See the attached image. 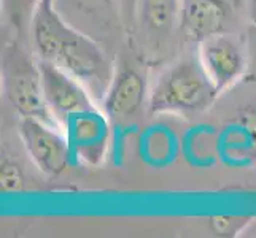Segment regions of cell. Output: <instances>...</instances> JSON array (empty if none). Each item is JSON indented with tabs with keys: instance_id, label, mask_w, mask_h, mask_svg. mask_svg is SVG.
Wrapping results in <instances>:
<instances>
[{
	"instance_id": "cell-1",
	"label": "cell",
	"mask_w": 256,
	"mask_h": 238,
	"mask_svg": "<svg viewBox=\"0 0 256 238\" xmlns=\"http://www.w3.org/2000/svg\"><path fill=\"white\" fill-rule=\"evenodd\" d=\"M30 32L38 59L50 60L96 87L110 84V64L102 49L90 37L70 27L56 11L54 0H38Z\"/></svg>"
},
{
	"instance_id": "cell-2",
	"label": "cell",
	"mask_w": 256,
	"mask_h": 238,
	"mask_svg": "<svg viewBox=\"0 0 256 238\" xmlns=\"http://www.w3.org/2000/svg\"><path fill=\"white\" fill-rule=\"evenodd\" d=\"M222 94L200 59H182L160 75L148 94L153 114H188L210 108Z\"/></svg>"
},
{
	"instance_id": "cell-3",
	"label": "cell",
	"mask_w": 256,
	"mask_h": 238,
	"mask_svg": "<svg viewBox=\"0 0 256 238\" xmlns=\"http://www.w3.org/2000/svg\"><path fill=\"white\" fill-rule=\"evenodd\" d=\"M2 78L6 99L21 118H37L58 127L43 95L38 60L20 45H8L2 56Z\"/></svg>"
},
{
	"instance_id": "cell-4",
	"label": "cell",
	"mask_w": 256,
	"mask_h": 238,
	"mask_svg": "<svg viewBox=\"0 0 256 238\" xmlns=\"http://www.w3.org/2000/svg\"><path fill=\"white\" fill-rule=\"evenodd\" d=\"M20 135L34 164L48 176L64 173L74 154L67 137L60 135L56 126H51L37 118H21Z\"/></svg>"
},
{
	"instance_id": "cell-5",
	"label": "cell",
	"mask_w": 256,
	"mask_h": 238,
	"mask_svg": "<svg viewBox=\"0 0 256 238\" xmlns=\"http://www.w3.org/2000/svg\"><path fill=\"white\" fill-rule=\"evenodd\" d=\"M38 67L45 102L58 122L64 124L74 114L96 110L90 94L78 78L50 60L38 59Z\"/></svg>"
},
{
	"instance_id": "cell-6",
	"label": "cell",
	"mask_w": 256,
	"mask_h": 238,
	"mask_svg": "<svg viewBox=\"0 0 256 238\" xmlns=\"http://www.w3.org/2000/svg\"><path fill=\"white\" fill-rule=\"evenodd\" d=\"M199 59L220 92L234 84L246 67L244 43L237 35L228 32L199 43Z\"/></svg>"
},
{
	"instance_id": "cell-7",
	"label": "cell",
	"mask_w": 256,
	"mask_h": 238,
	"mask_svg": "<svg viewBox=\"0 0 256 238\" xmlns=\"http://www.w3.org/2000/svg\"><path fill=\"white\" fill-rule=\"evenodd\" d=\"M64 127L74 157L88 165H99L104 161L110 143V127L97 108L70 116Z\"/></svg>"
},
{
	"instance_id": "cell-8",
	"label": "cell",
	"mask_w": 256,
	"mask_h": 238,
	"mask_svg": "<svg viewBox=\"0 0 256 238\" xmlns=\"http://www.w3.org/2000/svg\"><path fill=\"white\" fill-rule=\"evenodd\" d=\"M148 94L146 79L142 72L128 62L121 64L107 87L104 99L105 114L116 122L134 118L144 108Z\"/></svg>"
},
{
	"instance_id": "cell-9",
	"label": "cell",
	"mask_w": 256,
	"mask_h": 238,
	"mask_svg": "<svg viewBox=\"0 0 256 238\" xmlns=\"http://www.w3.org/2000/svg\"><path fill=\"white\" fill-rule=\"evenodd\" d=\"M228 21L229 6L226 0H183L180 29L190 41L202 43L226 32Z\"/></svg>"
},
{
	"instance_id": "cell-10",
	"label": "cell",
	"mask_w": 256,
	"mask_h": 238,
	"mask_svg": "<svg viewBox=\"0 0 256 238\" xmlns=\"http://www.w3.org/2000/svg\"><path fill=\"white\" fill-rule=\"evenodd\" d=\"M180 0H140L137 22L153 41L169 37L180 19Z\"/></svg>"
},
{
	"instance_id": "cell-11",
	"label": "cell",
	"mask_w": 256,
	"mask_h": 238,
	"mask_svg": "<svg viewBox=\"0 0 256 238\" xmlns=\"http://www.w3.org/2000/svg\"><path fill=\"white\" fill-rule=\"evenodd\" d=\"M37 5L38 0H2L4 14L18 33H22L30 25Z\"/></svg>"
},
{
	"instance_id": "cell-12",
	"label": "cell",
	"mask_w": 256,
	"mask_h": 238,
	"mask_svg": "<svg viewBox=\"0 0 256 238\" xmlns=\"http://www.w3.org/2000/svg\"><path fill=\"white\" fill-rule=\"evenodd\" d=\"M0 189L4 194H20L26 189V178L21 165L6 157H2L0 164Z\"/></svg>"
},
{
	"instance_id": "cell-13",
	"label": "cell",
	"mask_w": 256,
	"mask_h": 238,
	"mask_svg": "<svg viewBox=\"0 0 256 238\" xmlns=\"http://www.w3.org/2000/svg\"><path fill=\"white\" fill-rule=\"evenodd\" d=\"M250 216H212L210 229L220 237H236L248 226Z\"/></svg>"
},
{
	"instance_id": "cell-14",
	"label": "cell",
	"mask_w": 256,
	"mask_h": 238,
	"mask_svg": "<svg viewBox=\"0 0 256 238\" xmlns=\"http://www.w3.org/2000/svg\"><path fill=\"white\" fill-rule=\"evenodd\" d=\"M140 0H120L121 19L124 22L126 29H134L137 24V8Z\"/></svg>"
},
{
	"instance_id": "cell-15",
	"label": "cell",
	"mask_w": 256,
	"mask_h": 238,
	"mask_svg": "<svg viewBox=\"0 0 256 238\" xmlns=\"http://www.w3.org/2000/svg\"><path fill=\"white\" fill-rule=\"evenodd\" d=\"M248 14L253 24H256V0H248Z\"/></svg>"
},
{
	"instance_id": "cell-16",
	"label": "cell",
	"mask_w": 256,
	"mask_h": 238,
	"mask_svg": "<svg viewBox=\"0 0 256 238\" xmlns=\"http://www.w3.org/2000/svg\"><path fill=\"white\" fill-rule=\"evenodd\" d=\"M78 2H83L86 5H92V3H110V0H78Z\"/></svg>"
}]
</instances>
